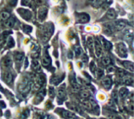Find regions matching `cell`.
Returning a JSON list of instances; mask_svg holds the SVG:
<instances>
[{"label":"cell","instance_id":"obj_1","mask_svg":"<svg viewBox=\"0 0 134 119\" xmlns=\"http://www.w3.org/2000/svg\"><path fill=\"white\" fill-rule=\"evenodd\" d=\"M31 85L27 78H24L18 85V91L21 94L25 95L30 91Z\"/></svg>","mask_w":134,"mask_h":119},{"label":"cell","instance_id":"obj_2","mask_svg":"<svg viewBox=\"0 0 134 119\" xmlns=\"http://www.w3.org/2000/svg\"><path fill=\"white\" fill-rule=\"evenodd\" d=\"M117 49H118V53L121 57L126 58L128 56V50L124 44L122 43H119L117 45Z\"/></svg>","mask_w":134,"mask_h":119},{"label":"cell","instance_id":"obj_3","mask_svg":"<svg viewBox=\"0 0 134 119\" xmlns=\"http://www.w3.org/2000/svg\"><path fill=\"white\" fill-rule=\"evenodd\" d=\"M18 13H20V15L22 17V18L27 20H30V19L31 18V11L27 9H20L18 10Z\"/></svg>","mask_w":134,"mask_h":119},{"label":"cell","instance_id":"obj_4","mask_svg":"<svg viewBox=\"0 0 134 119\" xmlns=\"http://www.w3.org/2000/svg\"><path fill=\"white\" fill-rule=\"evenodd\" d=\"M94 47H95V55L98 57H99L101 56V53H102V47L101 46L100 40L97 38L94 40Z\"/></svg>","mask_w":134,"mask_h":119},{"label":"cell","instance_id":"obj_5","mask_svg":"<svg viewBox=\"0 0 134 119\" xmlns=\"http://www.w3.org/2000/svg\"><path fill=\"white\" fill-rule=\"evenodd\" d=\"M90 20V17L86 13H81L77 16V22L79 23H86Z\"/></svg>","mask_w":134,"mask_h":119},{"label":"cell","instance_id":"obj_6","mask_svg":"<svg viewBox=\"0 0 134 119\" xmlns=\"http://www.w3.org/2000/svg\"><path fill=\"white\" fill-rule=\"evenodd\" d=\"M48 13V9L46 7H41L38 11V17L39 20H43L47 16Z\"/></svg>","mask_w":134,"mask_h":119},{"label":"cell","instance_id":"obj_7","mask_svg":"<svg viewBox=\"0 0 134 119\" xmlns=\"http://www.w3.org/2000/svg\"><path fill=\"white\" fill-rule=\"evenodd\" d=\"M70 83L71 85L72 89L74 91H79L80 89V86L78 84L77 81H76V79L75 78V76H71L70 78Z\"/></svg>","mask_w":134,"mask_h":119},{"label":"cell","instance_id":"obj_8","mask_svg":"<svg viewBox=\"0 0 134 119\" xmlns=\"http://www.w3.org/2000/svg\"><path fill=\"white\" fill-rule=\"evenodd\" d=\"M24 58V53H22V52H16L14 53V59L16 63H17L18 64H20L22 62Z\"/></svg>","mask_w":134,"mask_h":119},{"label":"cell","instance_id":"obj_9","mask_svg":"<svg viewBox=\"0 0 134 119\" xmlns=\"http://www.w3.org/2000/svg\"><path fill=\"white\" fill-rule=\"evenodd\" d=\"M62 116L65 119H75L76 116L73 113L66 110H62Z\"/></svg>","mask_w":134,"mask_h":119},{"label":"cell","instance_id":"obj_10","mask_svg":"<svg viewBox=\"0 0 134 119\" xmlns=\"http://www.w3.org/2000/svg\"><path fill=\"white\" fill-rule=\"evenodd\" d=\"M57 96H58V98L60 99H63L66 96V87H65V84H63L62 86H61L58 89L57 91Z\"/></svg>","mask_w":134,"mask_h":119},{"label":"cell","instance_id":"obj_11","mask_svg":"<svg viewBox=\"0 0 134 119\" xmlns=\"http://www.w3.org/2000/svg\"><path fill=\"white\" fill-rule=\"evenodd\" d=\"M102 84L105 89H110L111 88V86H112V80L109 77H105L102 80Z\"/></svg>","mask_w":134,"mask_h":119},{"label":"cell","instance_id":"obj_12","mask_svg":"<svg viewBox=\"0 0 134 119\" xmlns=\"http://www.w3.org/2000/svg\"><path fill=\"white\" fill-rule=\"evenodd\" d=\"M133 82V77L130 76H126L123 77V79H122V82L125 85H128V86L132 85Z\"/></svg>","mask_w":134,"mask_h":119},{"label":"cell","instance_id":"obj_13","mask_svg":"<svg viewBox=\"0 0 134 119\" xmlns=\"http://www.w3.org/2000/svg\"><path fill=\"white\" fill-rule=\"evenodd\" d=\"M13 61L9 57H5L3 60V65L6 68H10L12 66Z\"/></svg>","mask_w":134,"mask_h":119},{"label":"cell","instance_id":"obj_14","mask_svg":"<svg viewBox=\"0 0 134 119\" xmlns=\"http://www.w3.org/2000/svg\"><path fill=\"white\" fill-rule=\"evenodd\" d=\"M51 63V59L48 55H45L42 59V64L44 67H48Z\"/></svg>","mask_w":134,"mask_h":119},{"label":"cell","instance_id":"obj_15","mask_svg":"<svg viewBox=\"0 0 134 119\" xmlns=\"http://www.w3.org/2000/svg\"><path fill=\"white\" fill-rule=\"evenodd\" d=\"M123 65L127 70H128L130 72H133V63L131 61H124Z\"/></svg>","mask_w":134,"mask_h":119},{"label":"cell","instance_id":"obj_16","mask_svg":"<svg viewBox=\"0 0 134 119\" xmlns=\"http://www.w3.org/2000/svg\"><path fill=\"white\" fill-rule=\"evenodd\" d=\"M101 42H102V45H103L104 49L107 50H109L112 48V44H111V42L105 39L104 38H101Z\"/></svg>","mask_w":134,"mask_h":119},{"label":"cell","instance_id":"obj_17","mask_svg":"<svg viewBox=\"0 0 134 119\" xmlns=\"http://www.w3.org/2000/svg\"><path fill=\"white\" fill-rule=\"evenodd\" d=\"M4 80L9 84L12 83V82H13V75L11 74V72H6L4 73Z\"/></svg>","mask_w":134,"mask_h":119},{"label":"cell","instance_id":"obj_18","mask_svg":"<svg viewBox=\"0 0 134 119\" xmlns=\"http://www.w3.org/2000/svg\"><path fill=\"white\" fill-rule=\"evenodd\" d=\"M119 96H120V98H122V99L125 98V97L128 96V89H127L126 88H124V87L121 88L120 89V90H119Z\"/></svg>","mask_w":134,"mask_h":119},{"label":"cell","instance_id":"obj_19","mask_svg":"<svg viewBox=\"0 0 134 119\" xmlns=\"http://www.w3.org/2000/svg\"><path fill=\"white\" fill-rule=\"evenodd\" d=\"M107 17L109 19H114L116 17V13L114 9H110L108 10V11L107 12Z\"/></svg>","mask_w":134,"mask_h":119},{"label":"cell","instance_id":"obj_20","mask_svg":"<svg viewBox=\"0 0 134 119\" xmlns=\"http://www.w3.org/2000/svg\"><path fill=\"white\" fill-rule=\"evenodd\" d=\"M126 22H124V21H119V22H117V24H115V29L117 30H122V29L126 27Z\"/></svg>","mask_w":134,"mask_h":119},{"label":"cell","instance_id":"obj_21","mask_svg":"<svg viewBox=\"0 0 134 119\" xmlns=\"http://www.w3.org/2000/svg\"><path fill=\"white\" fill-rule=\"evenodd\" d=\"M31 68L34 71H39L40 69V64L37 60L34 59L31 62Z\"/></svg>","mask_w":134,"mask_h":119},{"label":"cell","instance_id":"obj_22","mask_svg":"<svg viewBox=\"0 0 134 119\" xmlns=\"http://www.w3.org/2000/svg\"><path fill=\"white\" fill-rule=\"evenodd\" d=\"M14 22H15V20H14V18H10L5 21V25L8 28H11L14 26Z\"/></svg>","mask_w":134,"mask_h":119},{"label":"cell","instance_id":"obj_23","mask_svg":"<svg viewBox=\"0 0 134 119\" xmlns=\"http://www.w3.org/2000/svg\"><path fill=\"white\" fill-rule=\"evenodd\" d=\"M87 45L91 50L94 47V40L92 37H88L87 39Z\"/></svg>","mask_w":134,"mask_h":119},{"label":"cell","instance_id":"obj_24","mask_svg":"<svg viewBox=\"0 0 134 119\" xmlns=\"http://www.w3.org/2000/svg\"><path fill=\"white\" fill-rule=\"evenodd\" d=\"M80 96L83 97V98L86 99V98H88V97H90V91H89L88 90H87V89H83V90H82V91H81V93H80Z\"/></svg>","mask_w":134,"mask_h":119},{"label":"cell","instance_id":"obj_25","mask_svg":"<svg viewBox=\"0 0 134 119\" xmlns=\"http://www.w3.org/2000/svg\"><path fill=\"white\" fill-rule=\"evenodd\" d=\"M117 74L119 76L120 78H123V77L126 76V72L122 69H117Z\"/></svg>","mask_w":134,"mask_h":119},{"label":"cell","instance_id":"obj_26","mask_svg":"<svg viewBox=\"0 0 134 119\" xmlns=\"http://www.w3.org/2000/svg\"><path fill=\"white\" fill-rule=\"evenodd\" d=\"M10 14L7 12H2L0 14V19L2 20H7L8 19H9Z\"/></svg>","mask_w":134,"mask_h":119},{"label":"cell","instance_id":"obj_27","mask_svg":"<svg viewBox=\"0 0 134 119\" xmlns=\"http://www.w3.org/2000/svg\"><path fill=\"white\" fill-rule=\"evenodd\" d=\"M133 38V34L132 32H127L125 34V39H126L128 42H132Z\"/></svg>","mask_w":134,"mask_h":119},{"label":"cell","instance_id":"obj_28","mask_svg":"<svg viewBox=\"0 0 134 119\" xmlns=\"http://www.w3.org/2000/svg\"><path fill=\"white\" fill-rule=\"evenodd\" d=\"M111 59L108 57H103L102 59V63L104 64L105 66H108L111 64Z\"/></svg>","mask_w":134,"mask_h":119},{"label":"cell","instance_id":"obj_29","mask_svg":"<svg viewBox=\"0 0 134 119\" xmlns=\"http://www.w3.org/2000/svg\"><path fill=\"white\" fill-rule=\"evenodd\" d=\"M22 29H23V31L26 34H29L30 33L32 30V28L30 26L28 25H23L22 27Z\"/></svg>","mask_w":134,"mask_h":119},{"label":"cell","instance_id":"obj_30","mask_svg":"<svg viewBox=\"0 0 134 119\" xmlns=\"http://www.w3.org/2000/svg\"><path fill=\"white\" fill-rule=\"evenodd\" d=\"M95 73H96L97 77L98 78H101V77L103 76V71L100 68H98V69H96V71H95Z\"/></svg>","mask_w":134,"mask_h":119},{"label":"cell","instance_id":"obj_31","mask_svg":"<svg viewBox=\"0 0 134 119\" xmlns=\"http://www.w3.org/2000/svg\"><path fill=\"white\" fill-rule=\"evenodd\" d=\"M14 46V41L12 37H9L7 41V46L9 48H12Z\"/></svg>","mask_w":134,"mask_h":119},{"label":"cell","instance_id":"obj_32","mask_svg":"<svg viewBox=\"0 0 134 119\" xmlns=\"http://www.w3.org/2000/svg\"><path fill=\"white\" fill-rule=\"evenodd\" d=\"M90 70L91 72L93 74L95 73V71H96V65H95V63L94 61H92L90 64Z\"/></svg>","mask_w":134,"mask_h":119},{"label":"cell","instance_id":"obj_33","mask_svg":"<svg viewBox=\"0 0 134 119\" xmlns=\"http://www.w3.org/2000/svg\"><path fill=\"white\" fill-rule=\"evenodd\" d=\"M82 105H83V107H84L85 108L88 110L91 109L92 108V105H91L89 101H83L82 102Z\"/></svg>","mask_w":134,"mask_h":119},{"label":"cell","instance_id":"obj_34","mask_svg":"<svg viewBox=\"0 0 134 119\" xmlns=\"http://www.w3.org/2000/svg\"><path fill=\"white\" fill-rule=\"evenodd\" d=\"M105 2H106V0H95L94 5L97 7H100L101 5H103Z\"/></svg>","mask_w":134,"mask_h":119},{"label":"cell","instance_id":"obj_35","mask_svg":"<svg viewBox=\"0 0 134 119\" xmlns=\"http://www.w3.org/2000/svg\"><path fill=\"white\" fill-rule=\"evenodd\" d=\"M75 53H76V55L77 57L80 56V55L82 54L81 49L80 48V47H76V48H75Z\"/></svg>","mask_w":134,"mask_h":119},{"label":"cell","instance_id":"obj_36","mask_svg":"<svg viewBox=\"0 0 134 119\" xmlns=\"http://www.w3.org/2000/svg\"><path fill=\"white\" fill-rule=\"evenodd\" d=\"M54 94H55V91L54 88H52V87H50V88H49V95H50V96H51V97H54Z\"/></svg>","mask_w":134,"mask_h":119},{"label":"cell","instance_id":"obj_37","mask_svg":"<svg viewBox=\"0 0 134 119\" xmlns=\"http://www.w3.org/2000/svg\"><path fill=\"white\" fill-rule=\"evenodd\" d=\"M30 2V0H21V3L22 5H28Z\"/></svg>","mask_w":134,"mask_h":119},{"label":"cell","instance_id":"obj_38","mask_svg":"<svg viewBox=\"0 0 134 119\" xmlns=\"http://www.w3.org/2000/svg\"><path fill=\"white\" fill-rule=\"evenodd\" d=\"M35 2L38 5H43L45 2V0H35Z\"/></svg>","mask_w":134,"mask_h":119},{"label":"cell","instance_id":"obj_39","mask_svg":"<svg viewBox=\"0 0 134 119\" xmlns=\"http://www.w3.org/2000/svg\"><path fill=\"white\" fill-rule=\"evenodd\" d=\"M17 1L18 0H10V5H12V6H14L17 3Z\"/></svg>","mask_w":134,"mask_h":119},{"label":"cell","instance_id":"obj_40","mask_svg":"<svg viewBox=\"0 0 134 119\" xmlns=\"http://www.w3.org/2000/svg\"><path fill=\"white\" fill-rule=\"evenodd\" d=\"M114 70V68L113 67H109V68L107 69V72H113Z\"/></svg>","mask_w":134,"mask_h":119},{"label":"cell","instance_id":"obj_41","mask_svg":"<svg viewBox=\"0 0 134 119\" xmlns=\"http://www.w3.org/2000/svg\"><path fill=\"white\" fill-rule=\"evenodd\" d=\"M82 61H83V62H84V63H86L88 61V57L86 55H84L83 56V59H82Z\"/></svg>","mask_w":134,"mask_h":119},{"label":"cell","instance_id":"obj_42","mask_svg":"<svg viewBox=\"0 0 134 119\" xmlns=\"http://www.w3.org/2000/svg\"><path fill=\"white\" fill-rule=\"evenodd\" d=\"M68 57L69 59H71L72 57H73V53H72V51H69V53H68Z\"/></svg>","mask_w":134,"mask_h":119},{"label":"cell","instance_id":"obj_43","mask_svg":"<svg viewBox=\"0 0 134 119\" xmlns=\"http://www.w3.org/2000/svg\"><path fill=\"white\" fill-rule=\"evenodd\" d=\"M89 1H90V2H93L94 0H89Z\"/></svg>","mask_w":134,"mask_h":119},{"label":"cell","instance_id":"obj_44","mask_svg":"<svg viewBox=\"0 0 134 119\" xmlns=\"http://www.w3.org/2000/svg\"><path fill=\"white\" fill-rule=\"evenodd\" d=\"M101 119H102V118H101Z\"/></svg>","mask_w":134,"mask_h":119}]
</instances>
